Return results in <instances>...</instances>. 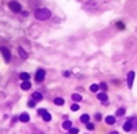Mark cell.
Instances as JSON below:
<instances>
[{
  "label": "cell",
  "instance_id": "6da1fadb",
  "mask_svg": "<svg viewBox=\"0 0 137 134\" xmlns=\"http://www.w3.org/2000/svg\"><path fill=\"white\" fill-rule=\"evenodd\" d=\"M34 16H36L37 20L44 21V20H47V19L51 17V11L48 9H45V7H41V9H37L36 11H34Z\"/></svg>",
  "mask_w": 137,
  "mask_h": 134
},
{
  "label": "cell",
  "instance_id": "7a4b0ae2",
  "mask_svg": "<svg viewBox=\"0 0 137 134\" xmlns=\"http://www.w3.org/2000/svg\"><path fill=\"white\" fill-rule=\"evenodd\" d=\"M9 9L12 10V11H14V13H21V11H23L21 4H20L19 2H14V0L9 3Z\"/></svg>",
  "mask_w": 137,
  "mask_h": 134
},
{
  "label": "cell",
  "instance_id": "3957f363",
  "mask_svg": "<svg viewBox=\"0 0 137 134\" xmlns=\"http://www.w3.org/2000/svg\"><path fill=\"white\" fill-rule=\"evenodd\" d=\"M0 52L3 54V57H4V61L6 62H10L12 61V52H10V50L7 47H0Z\"/></svg>",
  "mask_w": 137,
  "mask_h": 134
},
{
  "label": "cell",
  "instance_id": "277c9868",
  "mask_svg": "<svg viewBox=\"0 0 137 134\" xmlns=\"http://www.w3.org/2000/svg\"><path fill=\"white\" fill-rule=\"evenodd\" d=\"M38 114L43 117L44 121H50L51 120V114L48 113V110H45V109H38Z\"/></svg>",
  "mask_w": 137,
  "mask_h": 134
},
{
  "label": "cell",
  "instance_id": "5b68a950",
  "mask_svg": "<svg viewBox=\"0 0 137 134\" xmlns=\"http://www.w3.org/2000/svg\"><path fill=\"white\" fill-rule=\"evenodd\" d=\"M44 78H45V69L40 68V69L36 72V81H37V82H43Z\"/></svg>",
  "mask_w": 137,
  "mask_h": 134
},
{
  "label": "cell",
  "instance_id": "8992f818",
  "mask_svg": "<svg viewBox=\"0 0 137 134\" xmlns=\"http://www.w3.org/2000/svg\"><path fill=\"white\" fill-rule=\"evenodd\" d=\"M134 72H133V71H130L129 72V75H127V86L129 88H132L133 86V81H134Z\"/></svg>",
  "mask_w": 137,
  "mask_h": 134
},
{
  "label": "cell",
  "instance_id": "52a82bcc",
  "mask_svg": "<svg viewBox=\"0 0 137 134\" xmlns=\"http://www.w3.org/2000/svg\"><path fill=\"white\" fill-rule=\"evenodd\" d=\"M19 120L21 123H28L30 121V114H28V113H21L20 117H19Z\"/></svg>",
  "mask_w": 137,
  "mask_h": 134
},
{
  "label": "cell",
  "instance_id": "ba28073f",
  "mask_svg": "<svg viewBox=\"0 0 137 134\" xmlns=\"http://www.w3.org/2000/svg\"><path fill=\"white\" fill-rule=\"evenodd\" d=\"M98 99L102 102V103H105V105H107V95L105 93V92H102V93H98Z\"/></svg>",
  "mask_w": 137,
  "mask_h": 134
},
{
  "label": "cell",
  "instance_id": "9c48e42d",
  "mask_svg": "<svg viewBox=\"0 0 137 134\" xmlns=\"http://www.w3.org/2000/svg\"><path fill=\"white\" fill-rule=\"evenodd\" d=\"M105 121H106V124H109V126H113L116 123V117L115 116H107V117L105 119Z\"/></svg>",
  "mask_w": 137,
  "mask_h": 134
},
{
  "label": "cell",
  "instance_id": "30bf717a",
  "mask_svg": "<svg viewBox=\"0 0 137 134\" xmlns=\"http://www.w3.org/2000/svg\"><path fill=\"white\" fill-rule=\"evenodd\" d=\"M62 127H64L65 130H71L72 129V121L71 120H65V121L62 123Z\"/></svg>",
  "mask_w": 137,
  "mask_h": 134
},
{
  "label": "cell",
  "instance_id": "8fae6325",
  "mask_svg": "<svg viewBox=\"0 0 137 134\" xmlns=\"http://www.w3.org/2000/svg\"><path fill=\"white\" fill-rule=\"evenodd\" d=\"M133 129V124H132V121H126L124 124H123V130L124 131H130V130Z\"/></svg>",
  "mask_w": 137,
  "mask_h": 134
},
{
  "label": "cell",
  "instance_id": "7c38bea8",
  "mask_svg": "<svg viewBox=\"0 0 137 134\" xmlns=\"http://www.w3.org/2000/svg\"><path fill=\"white\" fill-rule=\"evenodd\" d=\"M31 88V83L28 81H24V82H21V89L23 90H28V89Z\"/></svg>",
  "mask_w": 137,
  "mask_h": 134
},
{
  "label": "cell",
  "instance_id": "4fadbf2b",
  "mask_svg": "<svg viewBox=\"0 0 137 134\" xmlns=\"http://www.w3.org/2000/svg\"><path fill=\"white\" fill-rule=\"evenodd\" d=\"M79 120H81L82 123H85V124H88V123H89V120H90V116H89V114H82Z\"/></svg>",
  "mask_w": 137,
  "mask_h": 134
},
{
  "label": "cell",
  "instance_id": "5bb4252c",
  "mask_svg": "<svg viewBox=\"0 0 137 134\" xmlns=\"http://www.w3.org/2000/svg\"><path fill=\"white\" fill-rule=\"evenodd\" d=\"M33 100H37V102L43 100V95L38 93V92H34V93H33Z\"/></svg>",
  "mask_w": 137,
  "mask_h": 134
},
{
  "label": "cell",
  "instance_id": "9a60e30c",
  "mask_svg": "<svg viewBox=\"0 0 137 134\" xmlns=\"http://www.w3.org/2000/svg\"><path fill=\"white\" fill-rule=\"evenodd\" d=\"M19 55H20V58H21V59H27V52L23 50L21 47L19 48Z\"/></svg>",
  "mask_w": 137,
  "mask_h": 134
},
{
  "label": "cell",
  "instance_id": "2e32d148",
  "mask_svg": "<svg viewBox=\"0 0 137 134\" xmlns=\"http://www.w3.org/2000/svg\"><path fill=\"white\" fill-rule=\"evenodd\" d=\"M72 100L76 102V103H78V102H82V96H81L79 93H73V95H72Z\"/></svg>",
  "mask_w": 137,
  "mask_h": 134
},
{
  "label": "cell",
  "instance_id": "e0dca14e",
  "mask_svg": "<svg viewBox=\"0 0 137 134\" xmlns=\"http://www.w3.org/2000/svg\"><path fill=\"white\" fill-rule=\"evenodd\" d=\"M54 103H55L57 106H62V105L65 103V100H64L62 98H55V99H54Z\"/></svg>",
  "mask_w": 137,
  "mask_h": 134
},
{
  "label": "cell",
  "instance_id": "ac0fdd59",
  "mask_svg": "<svg viewBox=\"0 0 137 134\" xmlns=\"http://www.w3.org/2000/svg\"><path fill=\"white\" fill-rule=\"evenodd\" d=\"M20 79H21L23 82H24V81H28V79H30V75L27 74V72H21V74H20Z\"/></svg>",
  "mask_w": 137,
  "mask_h": 134
},
{
  "label": "cell",
  "instance_id": "d6986e66",
  "mask_svg": "<svg viewBox=\"0 0 137 134\" xmlns=\"http://www.w3.org/2000/svg\"><path fill=\"white\" fill-rule=\"evenodd\" d=\"M99 85H96V83H93V85H90V88H89V90L90 92H93V93H96L98 90H99Z\"/></svg>",
  "mask_w": 137,
  "mask_h": 134
},
{
  "label": "cell",
  "instance_id": "ffe728a7",
  "mask_svg": "<svg viewBox=\"0 0 137 134\" xmlns=\"http://www.w3.org/2000/svg\"><path fill=\"white\" fill-rule=\"evenodd\" d=\"M124 113H126V109L124 107H120V109H117V112H116V114L120 117V116H124Z\"/></svg>",
  "mask_w": 137,
  "mask_h": 134
},
{
  "label": "cell",
  "instance_id": "44dd1931",
  "mask_svg": "<svg viewBox=\"0 0 137 134\" xmlns=\"http://www.w3.org/2000/svg\"><path fill=\"white\" fill-rule=\"evenodd\" d=\"M71 110L72 112H78L79 110V105H78V103H73V105L71 106Z\"/></svg>",
  "mask_w": 137,
  "mask_h": 134
},
{
  "label": "cell",
  "instance_id": "7402d4cb",
  "mask_svg": "<svg viewBox=\"0 0 137 134\" xmlns=\"http://www.w3.org/2000/svg\"><path fill=\"white\" fill-rule=\"evenodd\" d=\"M99 88H100V89H103V90H106V89H107V85H106V83H103V82H102V83L99 85Z\"/></svg>",
  "mask_w": 137,
  "mask_h": 134
},
{
  "label": "cell",
  "instance_id": "603a6c76",
  "mask_svg": "<svg viewBox=\"0 0 137 134\" xmlns=\"http://www.w3.org/2000/svg\"><path fill=\"white\" fill-rule=\"evenodd\" d=\"M86 129H88V130H93L95 126L92 124V123H88V124H86Z\"/></svg>",
  "mask_w": 137,
  "mask_h": 134
},
{
  "label": "cell",
  "instance_id": "cb8c5ba5",
  "mask_svg": "<svg viewBox=\"0 0 137 134\" xmlns=\"http://www.w3.org/2000/svg\"><path fill=\"white\" fill-rule=\"evenodd\" d=\"M69 133H71V134H78V129H73V127H72V129L69 130Z\"/></svg>",
  "mask_w": 137,
  "mask_h": 134
},
{
  "label": "cell",
  "instance_id": "d4e9b609",
  "mask_svg": "<svg viewBox=\"0 0 137 134\" xmlns=\"http://www.w3.org/2000/svg\"><path fill=\"white\" fill-rule=\"evenodd\" d=\"M117 27H119L120 30H123V28H124V24H123L122 21H119V23H117Z\"/></svg>",
  "mask_w": 137,
  "mask_h": 134
},
{
  "label": "cell",
  "instance_id": "484cf974",
  "mask_svg": "<svg viewBox=\"0 0 137 134\" xmlns=\"http://www.w3.org/2000/svg\"><path fill=\"white\" fill-rule=\"evenodd\" d=\"M36 103H37V102H33V100H30V102H28V107H34V106H36Z\"/></svg>",
  "mask_w": 137,
  "mask_h": 134
},
{
  "label": "cell",
  "instance_id": "4316f807",
  "mask_svg": "<svg viewBox=\"0 0 137 134\" xmlns=\"http://www.w3.org/2000/svg\"><path fill=\"white\" fill-rule=\"evenodd\" d=\"M95 119H96V120H102V114H100V113H96V114H95Z\"/></svg>",
  "mask_w": 137,
  "mask_h": 134
},
{
  "label": "cell",
  "instance_id": "83f0119b",
  "mask_svg": "<svg viewBox=\"0 0 137 134\" xmlns=\"http://www.w3.org/2000/svg\"><path fill=\"white\" fill-rule=\"evenodd\" d=\"M69 75H71V74H69V72H68V71H65V72H64V76H65V78H68V76H69Z\"/></svg>",
  "mask_w": 137,
  "mask_h": 134
},
{
  "label": "cell",
  "instance_id": "f1b7e54d",
  "mask_svg": "<svg viewBox=\"0 0 137 134\" xmlns=\"http://www.w3.org/2000/svg\"><path fill=\"white\" fill-rule=\"evenodd\" d=\"M110 134H119V133H117V131H112Z\"/></svg>",
  "mask_w": 137,
  "mask_h": 134
},
{
  "label": "cell",
  "instance_id": "f546056e",
  "mask_svg": "<svg viewBox=\"0 0 137 134\" xmlns=\"http://www.w3.org/2000/svg\"><path fill=\"white\" fill-rule=\"evenodd\" d=\"M36 133H37V134H41V133H38V131H36Z\"/></svg>",
  "mask_w": 137,
  "mask_h": 134
},
{
  "label": "cell",
  "instance_id": "4dcf8cb0",
  "mask_svg": "<svg viewBox=\"0 0 137 134\" xmlns=\"http://www.w3.org/2000/svg\"><path fill=\"white\" fill-rule=\"evenodd\" d=\"M66 134H71V133H66Z\"/></svg>",
  "mask_w": 137,
  "mask_h": 134
}]
</instances>
